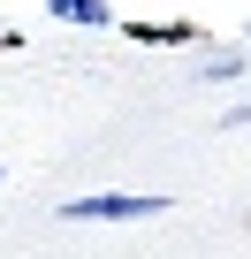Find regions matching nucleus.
I'll use <instances>...</instances> for the list:
<instances>
[{"label": "nucleus", "instance_id": "obj_1", "mask_svg": "<svg viewBox=\"0 0 251 259\" xmlns=\"http://www.w3.org/2000/svg\"><path fill=\"white\" fill-rule=\"evenodd\" d=\"M168 191H84L61 206V221H160Z\"/></svg>", "mask_w": 251, "mask_h": 259}, {"label": "nucleus", "instance_id": "obj_2", "mask_svg": "<svg viewBox=\"0 0 251 259\" xmlns=\"http://www.w3.org/2000/svg\"><path fill=\"white\" fill-rule=\"evenodd\" d=\"M46 8H54L61 23H91V31H99V23H114V8H107V0H46Z\"/></svg>", "mask_w": 251, "mask_h": 259}, {"label": "nucleus", "instance_id": "obj_3", "mask_svg": "<svg viewBox=\"0 0 251 259\" xmlns=\"http://www.w3.org/2000/svg\"><path fill=\"white\" fill-rule=\"evenodd\" d=\"M206 76H213V84H236V76H243V54H236V46H213V54H206Z\"/></svg>", "mask_w": 251, "mask_h": 259}, {"label": "nucleus", "instance_id": "obj_4", "mask_svg": "<svg viewBox=\"0 0 251 259\" xmlns=\"http://www.w3.org/2000/svg\"><path fill=\"white\" fill-rule=\"evenodd\" d=\"M221 130H251V99H236V107L221 114Z\"/></svg>", "mask_w": 251, "mask_h": 259}]
</instances>
